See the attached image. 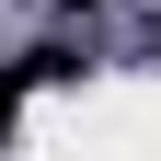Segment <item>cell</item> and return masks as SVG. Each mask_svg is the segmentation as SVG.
<instances>
[{"instance_id":"obj_1","label":"cell","mask_w":161,"mask_h":161,"mask_svg":"<svg viewBox=\"0 0 161 161\" xmlns=\"http://www.w3.org/2000/svg\"><path fill=\"white\" fill-rule=\"evenodd\" d=\"M58 69H69V58H23V69H0V138H12V115H23V92H35V80H58Z\"/></svg>"},{"instance_id":"obj_2","label":"cell","mask_w":161,"mask_h":161,"mask_svg":"<svg viewBox=\"0 0 161 161\" xmlns=\"http://www.w3.org/2000/svg\"><path fill=\"white\" fill-rule=\"evenodd\" d=\"M69 12H92V0H69Z\"/></svg>"}]
</instances>
